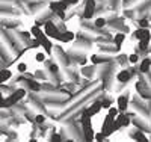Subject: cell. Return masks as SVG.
Listing matches in <instances>:
<instances>
[{
	"instance_id": "6da1fadb",
	"label": "cell",
	"mask_w": 151,
	"mask_h": 142,
	"mask_svg": "<svg viewBox=\"0 0 151 142\" xmlns=\"http://www.w3.org/2000/svg\"><path fill=\"white\" fill-rule=\"evenodd\" d=\"M91 115L88 112V109H85L82 112V117H80V125L83 128V138L85 141H94L95 139V135H94V130H92V123H91Z\"/></svg>"
},
{
	"instance_id": "7a4b0ae2",
	"label": "cell",
	"mask_w": 151,
	"mask_h": 142,
	"mask_svg": "<svg viewBox=\"0 0 151 142\" xmlns=\"http://www.w3.org/2000/svg\"><path fill=\"white\" fill-rule=\"evenodd\" d=\"M26 95V88H18L15 89L14 92H11L6 98H5V107H12L14 105H17V103Z\"/></svg>"
},
{
	"instance_id": "3957f363",
	"label": "cell",
	"mask_w": 151,
	"mask_h": 142,
	"mask_svg": "<svg viewBox=\"0 0 151 142\" xmlns=\"http://www.w3.org/2000/svg\"><path fill=\"white\" fill-rule=\"evenodd\" d=\"M44 33L48 36V38H55V40H58V36L60 33V29H59V26L52 21V20H48L44 23Z\"/></svg>"
},
{
	"instance_id": "277c9868",
	"label": "cell",
	"mask_w": 151,
	"mask_h": 142,
	"mask_svg": "<svg viewBox=\"0 0 151 142\" xmlns=\"http://www.w3.org/2000/svg\"><path fill=\"white\" fill-rule=\"evenodd\" d=\"M0 56H2L3 62H11L12 61V51H11V47L8 45L6 47V43L0 38Z\"/></svg>"
},
{
	"instance_id": "5b68a950",
	"label": "cell",
	"mask_w": 151,
	"mask_h": 142,
	"mask_svg": "<svg viewBox=\"0 0 151 142\" xmlns=\"http://www.w3.org/2000/svg\"><path fill=\"white\" fill-rule=\"evenodd\" d=\"M94 12H95V0H86L85 11H83V17L86 20H91L94 17Z\"/></svg>"
},
{
	"instance_id": "8992f818",
	"label": "cell",
	"mask_w": 151,
	"mask_h": 142,
	"mask_svg": "<svg viewBox=\"0 0 151 142\" xmlns=\"http://www.w3.org/2000/svg\"><path fill=\"white\" fill-rule=\"evenodd\" d=\"M38 40L41 41V47L45 50V53L47 55H52V50H53V44H52V41L48 40V36L44 33L41 38H38Z\"/></svg>"
},
{
	"instance_id": "52a82bcc",
	"label": "cell",
	"mask_w": 151,
	"mask_h": 142,
	"mask_svg": "<svg viewBox=\"0 0 151 142\" xmlns=\"http://www.w3.org/2000/svg\"><path fill=\"white\" fill-rule=\"evenodd\" d=\"M134 35H136V38L137 40H144V41H151V32L147 29V27H139L136 32H134Z\"/></svg>"
},
{
	"instance_id": "ba28073f",
	"label": "cell",
	"mask_w": 151,
	"mask_h": 142,
	"mask_svg": "<svg viewBox=\"0 0 151 142\" xmlns=\"http://www.w3.org/2000/svg\"><path fill=\"white\" fill-rule=\"evenodd\" d=\"M74 38H76V35L73 32H70V30H60V33L58 36V41H60V43H71Z\"/></svg>"
},
{
	"instance_id": "9c48e42d",
	"label": "cell",
	"mask_w": 151,
	"mask_h": 142,
	"mask_svg": "<svg viewBox=\"0 0 151 142\" xmlns=\"http://www.w3.org/2000/svg\"><path fill=\"white\" fill-rule=\"evenodd\" d=\"M130 79H132V74H130L129 70H121V71L116 74V80L121 82V83H127Z\"/></svg>"
},
{
	"instance_id": "30bf717a",
	"label": "cell",
	"mask_w": 151,
	"mask_h": 142,
	"mask_svg": "<svg viewBox=\"0 0 151 142\" xmlns=\"http://www.w3.org/2000/svg\"><path fill=\"white\" fill-rule=\"evenodd\" d=\"M101 109H103V103H101V101H94L92 105L88 107V112H89L91 117H94V115H97Z\"/></svg>"
},
{
	"instance_id": "8fae6325",
	"label": "cell",
	"mask_w": 151,
	"mask_h": 142,
	"mask_svg": "<svg viewBox=\"0 0 151 142\" xmlns=\"http://www.w3.org/2000/svg\"><path fill=\"white\" fill-rule=\"evenodd\" d=\"M129 107V97L127 95H119L118 97V109L119 112H125Z\"/></svg>"
},
{
	"instance_id": "7c38bea8",
	"label": "cell",
	"mask_w": 151,
	"mask_h": 142,
	"mask_svg": "<svg viewBox=\"0 0 151 142\" xmlns=\"http://www.w3.org/2000/svg\"><path fill=\"white\" fill-rule=\"evenodd\" d=\"M150 70H151V59H150V58L142 59L141 65H139V71H141L142 74H147V73H150Z\"/></svg>"
},
{
	"instance_id": "4fadbf2b",
	"label": "cell",
	"mask_w": 151,
	"mask_h": 142,
	"mask_svg": "<svg viewBox=\"0 0 151 142\" xmlns=\"http://www.w3.org/2000/svg\"><path fill=\"white\" fill-rule=\"evenodd\" d=\"M27 89H30L32 92H40L41 89H42V85H40L36 80H33V79H29L27 80Z\"/></svg>"
},
{
	"instance_id": "5bb4252c",
	"label": "cell",
	"mask_w": 151,
	"mask_h": 142,
	"mask_svg": "<svg viewBox=\"0 0 151 142\" xmlns=\"http://www.w3.org/2000/svg\"><path fill=\"white\" fill-rule=\"evenodd\" d=\"M124 40H125V35H124V33H116L115 36H113V44L116 45V50H119V48H121V45H122Z\"/></svg>"
},
{
	"instance_id": "9a60e30c",
	"label": "cell",
	"mask_w": 151,
	"mask_h": 142,
	"mask_svg": "<svg viewBox=\"0 0 151 142\" xmlns=\"http://www.w3.org/2000/svg\"><path fill=\"white\" fill-rule=\"evenodd\" d=\"M30 35L33 36V38H41L42 35H44V32H42V29H40V26H32L30 27Z\"/></svg>"
},
{
	"instance_id": "2e32d148",
	"label": "cell",
	"mask_w": 151,
	"mask_h": 142,
	"mask_svg": "<svg viewBox=\"0 0 151 142\" xmlns=\"http://www.w3.org/2000/svg\"><path fill=\"white\" fill-rule=\"evenodd\" d=\"M106 18H103V17H98L97 20H95V23H94V26H95V27L97 29H103L104 27V26H106Z\"/></svg>"
},
{
	"instance_id": "e0dca14e",
	"label": "cell",
	"mask_w": 151,
	"mask_h": 142,
	"mask_svg": "<svg viewBox=\"0 0 151 142\" xmlns=\"http://www.w3.org/2000/svg\"><path fill=\"white\" fill-rule=\"evenodd\" d=\"M148 44H150V41H144V40H141L136 48L139 50V51H145V50H148Z\"/></svg>"
},
{
	"instance_id": "ac0fdd59",
	"label": "cell",
	"mask_w": 151,
	"mask_h": 142,
	"mask_svg": "<svg viewBox=\"0 0 151 142\" xmlns=\"http://www.w3.org/2000/svg\"><path fill=\"white\" fill-rule=\"evenodd\" d=\"M35 123L42 125V124L45 123V115H44V113H38V115H35Z\"/></svg>"
},
{
	"instance_id": "d6986e66",
	"label": "cell",
	"mask_w": 151,
	"mask_h": 142,
	"mask_svg": "<svg viewBox=\"0 0 151 142\" xmlns=\"http://www.w3.org/2000/svg\"><path fill=\"white\" fill-rule=\"evenodd\" d=\"M26 70H27V65H26L24 62H20L18 65H17V71H18V73H21V74L26 73Z\"/></svg>"
},
{
	"instance_id": "ffe728a7",
	"label": "cell",
	"mask_w": 151,
	"mask_h": 142,
	"mask_svg": "<svg viewBox=\"0 0 151 142\" xmlns=\"http://www.w3.org/2000/svg\"><path fill=\"white\" fill-rule=\"evenodd\" d=\"M118 113H119L118 106H116V107H113V106H110V107H109V115H112L113 118H116V117H118Z\"/></svg>"
},
{
	"instance_id": "44dd1931",
	"label": "cell",
	"mask_w": 151,
	"mask_h": 142,
	"mask_svg": "<svg viewBox=\"0 0 151 142\" xmlns=\"http://www.w3.org/2000/svg\"><path fill=\"white\" fill-rule=\"evenodd\" d=\"M129 62L130 63H137V62H139V55H137V53H132L129 56Z\"/></svg>"
},
{
	"instance_id": "7402d4cb",
	"label": "cell",
	"mask_w": 151,
	"mask_h": 142,
	"mask_svg": "<svg viewBox=\"0 0 151 142\" xmlns=\"http://www.w3.org/2000/svg\"><path fill=\"white\" fill-rule=\"evenodd\" d=\"M132 136H133L136 141H144V142H147V141H148V138H147L145 135H142L141 132H139V133H134V135H132Z\"/></svg>"
},
{
	"instance_id": "603a6c76",
	"label": "cell",
	"mask_w": 151,
	"mask_h": 142,
	"mask_svg": "<svg viewBox=\"0 0 151 142\" xmlns=\"http://www.w3.org/2000/svg\"><path fill=\"white\" fill-rule=\"evenodd\" d=\"M94 68H95V67H85V68L82 70V73L86 74V76H91V74L94 73Z\"/></svg>"
},
{
	"instance_id": "cb8c5ba5",
	"label": "cell",
	"mask_w": 151,
	"mask_h": 142,
	"mask_svg": "<svg viewBox=\"0 0 151 142\" xmlns=\"http://www.w3.org/2000/svg\"><path fill=\"white\" fill-rule=\"evenodd\" d=\"M36 61H38V62H44V61H45V53H42V51L36 53Z\"/></svg>"
},
{
	"instance_id": "d4e9b609",
	"label": "cell",
	"mask_w": 151,
	"mask_h": 142,
	"mask_svg": "<svg viewBox=\"0 0 151 142\" xmlns=\"http://www.w3.org/2000/svg\"><path fill=\"white\" fill-rule=\"evenodd\" d=\"M101 103H103V107H104V109H109V107H110V100L103 98V100H101Z\"/></svg>"
},
{
	"instance_id": "484cf974",
	"label": "cell",
	"mask_w": 151,
	"mask_h": 142,
	"mask_svg": "<svg viewBox=\"0 0 151 142\" xmlns=\"http://www.w3.org/2000/svg\"><path fill=\"white\" fill-rule=\"evenodd\" d=\"M5 94L0 91V107H5V97H3Z\"/></svg>"
},
{
	"instance_id": "4316f807",
	"label": "cell",
	"mask_w": 151,
	"mask_h": 142,
	"mask_svg": "<svg viewBox=\"0 0 151 142\" xmlns=\"http://www.w3.org/2000/svg\"><path fill=\"white\" fill-rule=\"evenodd\" d=\"M104 138H106V136H104V133H103V132L95 135V141H101V139H104Z\"/></svg>"
},
{
	"instance_id": "83f0119b",
	"label": "cell",
	"mask_w": 151,
	"mask_h": 142,
	"mask_svg": "<svg viewBox=\"0 0 151 142\" xmlns=\"http://www.w3.org/2000/svg\"><path fill=\"white\" fill-rule=\"evenodd\" d=\"M139 26H141V27H147V26H148V21H147V20H142V21L139 23Z\"/></svg>"
},
{
	"instance_id": "f1b7e54d",
	"label": "cell",
	"mask_w": 151,
	"mask_h": 142,
	"mask_svg": "<svg viewBox=\"0 0 151 142\" xmlns=\"http://www.w3.org/2000/svg\"><path fill=\"white\" fill-rule=\"evenodd\" d=\"M70 3L71 5H76V3H79V0H70Z\"/></svg>"
}]
</instances>
